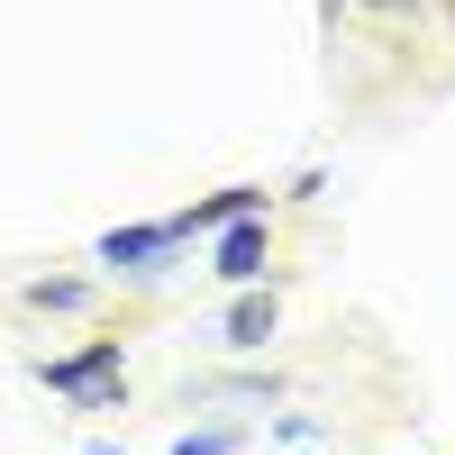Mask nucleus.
Listing matches in <instances>:
<instances>
[{
    "instance_id": "obj_1",
    "label": "nucleus",
    "mask_w": 455,
    "mask_h": 455,
    "mask_svg": "<svg viewBox=\"0 0 455 455\" xmlns=\"http://www.w3.org/2000/svg\"><path fill=\"white\" fill-rule=\"evenodd\" d=\"M264 255H274V228H264V219L219 228V274H228V283H255V274H264Z\"/></svg>"
},
{
    "instance_id": "obj_2",
    "label": "nucleus",
    "mask_w": 455,
    "mask_h": 455,
    "mask_svg": "<svg viewBox=\"0 0 455 455\" xmlns=\"http://www.w3.org/2000/svg\"><path fill=\"white\" fill-rule=\"evenodd\" d=\"M182 237H173V219L164 228H109L100 237V264H128V274H156V255H173Z\"/></svg>"
},
{
    "instance_id": "obj_3",
    "label": "nucleus",
    "mask_w": 455,
    "mask_h": 455,
    "mask_svg": "<svg viewBox=\"0 0 455 455\" xmlns=\"http://www.w3.org/2000/svg\"><path fill=\"white\" fill-rule=\"evenodd\" d=\"M109 373H119V337H100V347H83V355H55L46 383H55V392H100Z\"/></svg>"
},
{
    "instance_id": "obj_4",
    "label": "nucleus",
    "mask_w": 455,
    "mask_h": 455,
    "mask_svg": "<svg viewBox=\"0 0 455 455\" xmlns=\"http://www.w3.org/2000/svg\"><path fill=\"white\" fill-rule=\"evenodd\" d=\"M255 210H264L255 182H228L219 201H201V210H182V219H173V237H192V228H237V219H255Z\"/></svg>"
},
{
    "instance_id": "obj_5",
    "label": "nucleus",
    "mask_w": 455,
    "mask_h": 455,
    "mask_svg": "<svg viewBox=\"0 0 455 455\" xmlns=\"http://www.w3.org/2000/svg\"><path fill=\"white\" fill-rule=\"evenodd\" d=\"M264 337H274V291H246L237 310L219 319V347H237V355H246V347H264Z\"/></svg>"
},
{
    "instance_id": "obj_6",
    "label": "nucleus",
    "mask_w": 455,
    "mask_h": 455,
    "mask_svg": "<svg viewBox=\"0 0 455 455\" xmlns=\"http://www.w3.org/2000/svg\"><path fill=\"white\" fill-rule=\"evenodd\" d=\"M28 300H36V310H83V283H36Z\"/></svg>"
},
{
    "instance_id": "obj_7",
    "label": "nucleus",
    "mask_w": 455,
    "mask_h": 455,
    "mask_svg": "<svg viewBox=\"0 0 455 455\" xmlns=\"http://www.w3.org/2000/svg\"><path fill=\"white\" fill-rule=\"evenodd\" d=\"M173 455H237V437H228V428H201V437H182Z\"/></svg>"
},
{
    "instance_id": "obj_8",
    "label": "nucleus",
    "mask_w": 455,
    "mask_h": 455,
    "mask_svg": "<svg viewBox=\"0 0 455 455\" xmlns=\"http://www.w3.org/2000/svg\"><path fill=\"white\" fill-rule=\"evenodd\" d=\"M373 10H392V0H373Z\"/></svg>"
}]
</instances>
